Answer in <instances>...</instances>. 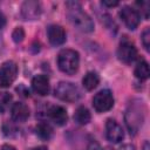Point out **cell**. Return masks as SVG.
<instances>
[{
    "mask_svg": "<svg viewBox=\"0 0 150 150\" xmlns=\"http://www.w3.org/2000/svg\"><path fill=\"white\" fill-rule=\"evenodd\" d=\"M67 6V15L69 18V21L71 22V25L83 32V33H89L94 29V22L93 20L90 19V16L84 13L82 11V7L79 2H75V1H69L66 4Z\"/></svg>",
    "mask_w": 150,
    "mask_h": 150,
    "instance_id": "1",
    "label": "cell"
},
{
    "mask_svg": "<svg viewBox=\"0 0 150 150\" xmlns=\"http://www.w3.org/2000/svg\"><path fill=\"white\" fill-rule=\"evenodd\" d=\"M143 104L142 101L139 100H134L125 112V124L130 131V134L135 135L138 129L141 128L142 123H143V118H144V114H143Z\"/></svg>",
    "mask_w": 150,
    "mask_h": 150,
    "instance_id": "2",
    "label": "cell"
},
{
    "mask_svg": "<svg viewBox=\"0 0 150 150\" xmlns=\"http://www.w3.org/2000/svg\"><path fill=\"white\" fill-rule=\"evenodd\" d=\"M80 63L79 53L73 49H63L59 53L57 56V66L61 71L73 75L77 71Z\"/></svg>",
    "mask_w": 150,
    "mask_h": 150,
    "instance_id": "3",
    "label": "cell"
},
{
    "mask_svg": "<svg viewBox=\"0 0 150 150\" xmlns=\"http://www.w3.org/2000/svg\"><path fill=\"white\" fill-rule=\"evenodd\" d=\"M55 96L66 102H75L81 97L79 88L70 82H60L55 88Z\"/></svg>",
    "mask_w": 150,
    "mask_h": 150,
    "instance_id": "4",
    "label": "cell"
},
{
    "mask_svg": "<svg viewBox=\"0 0 150 150\" xmlns=\"http://www.w3.org/2000/svg\"><path fill=\"white\" fill-rule=\"evenodd\" d=\"M114 105V97L110 90L104 89L98 91L93 98V107L98 112H104L111 109Z\"/></svg>",
    "mask_w": 150,
    "mask_h": 150,
    "instance_id": "5",
    "label": "cell"
},
{
    "mask_svg": "<svg viewBox=\"0 0 150 150\" xmlns=\"http://www.w3.org/2000/svg\"><path fill=\"white\" fill-rule=\"evenodd\" d=\"M18 75L16 63L13 61H6L0 66V87H9Z\"/></svg>",
    "mask_w": 150,
    "mask_h": 150,
    "instance_id": "6",
    "label": "cell"
},
{
    "mask_svg": "<svg viewBox=\"0 0 150 150\" xmlns=\"http://www.w3.org/2000/svg\"><path fill=\"white\" fill-rule=\"evenodd\" d=\"M117 56L122 62L129 64V63H131V62H134L136 60L137 49H136V47L134 46L132 42H130L128 39L124 38L121 41L120 47L117 49Z\"/></svg>",
    "mask_w": 150,
    "mask_h": 150,
    "instance_id": "7",
    "label": "cell"
},
{
    "mask_svg": "<svg viewBox=\"0 0 150 150\" xmlns=\"http://www.w3.org/2000/svg\"><path fill=\"white\" fill-rule=\"evenodd\" d=\"M120 16L124 25L129 29H135L139 23V14L136 9H134L130 6H124L120 11Z\"/></svg>",
    "mask_w": 150,
    "mask_h": 150,
    "instance_id": "8",
    "label": "cell"
},
{
    "mask_svg": "<svg viewBox=\"0 0 150 150\" xmlns=\"http://www.w3.org/2000/svg\"><path fill=\"white\" fill-rule=\"evenodd\" d=\"M105 135H107V138L112 143H118L124 137L122 127L115 120H111V118H109L105 123Z\"/></svg>",
    "mask_w": 150,
    "mask_h": 150,
    "instance_id": "9",
    "label": "cell"
},
{
    "mask_svg": "<svg viewBox=\"0 0 150 150\" xmlns=\"http://www.w3.org/2000/svg\"><path fill=\"white\" fill-rule=\"evenodd\" d=\"M21 14L25 20L38 19L41 14V5L38 1H25L21 7Z\"/></svg>",
    "mask_w": 150,
    "mask_h": 150,
    "instance_id": "10",
    "label": "cell"
},
{
    "mask_svg": "<svg viewBox=\"0 0 150 150\" xmlns=\"http://www.w3.org/2000/svg\"><path fill=\"white\" fill-rule=\"evenodd\" d=\"M48 40L53 46H60L66 41V32L59 25H52L47 29Z\"/></svg>",
    "mask_w": 150,
    "mask_h": 150,
    "instance_id": "11",
    "label": "cell"
},
{
    "mask_svg": "<svg viewBox=\"0 0 150 150\" xmlns=\"http://www.w3.org/2000/svg\"><path fill=\"white\" fill-rule=\"evenodd\" d=\"M48 117L57 125H63L66 124L67 120H68V115L67 111L61 105H52L48 109Z\"/></svg>",
    "mask_w": 150,
    "mask_h": 150,
    "instance_id": "12",
    "label": "cell"
},
{
    "mask_svg": "<svg viewBox=\"0 0 150 150\" xmlns=\"http://www.w3.org/2000/svg\"><path fill=\"white\" fill-rule=\"evenodd\" d=\"M11 116L12 120L15 122H25L29 117V109L25 103L16 102L12 105Z\"/></svg>",
    "mask_w": 150,
    "mask_h": 150,
    "instance_id": "13",
    "label": "cell"
},
{
    "mask_svg": "<svg viewBox=\"0 0 150 150\" xmlns=\"http://www.w3.org/2000/svg\"><path fill=\"white\" fill-rule=\"evenodd\" d=\"M33 90L41 96H45L49 93V80L46 75H36L32 81Z\"/></svg>",
    "mask_w": 150,
    "mask_h": 150,
    "instance_id": "14",
    "label": "cell"
},
{
    "mask_svg": "<svg viewBox=\"0 0 150 150\" xmlns=\"http://www.w3.org/2000/svg\"><path fill=\"white\" fill-rule=\"evenodd\" d=\"M100 82V77L94 71H89L84 75L83 80H82V83H83V87L87 89V90H93L97 87Z\"/></svg>",
    "mask_w": 150,
    "mask_h": 150,
    "instance_id": "15",
    "label": "cell"
},
{
    "mask_svg": "<svg viewBox=\"0 0 150 150\" xmlns=\"http://www.w3.org/2000/svg\"><path fill=\"white\" fill-rule=\"evenodd\" d=\"M74 120L77 124H81V125H84L87 123L90 122V112L87 108L84 107H79L74 114Z\"/></svg>",
    "mask_w": 150,
    "mask_h": 150,
    "instance_id": "16",
    "label": "cell"
},
{
    "mask_svg": "<svg viewBox=\"0 0 150 150\" xmlns=\"http://www.w3.org/2000/svg\"><path fill=\"white\" fill-rule=\"evenodd\" d=\"M35 131H36V135L41 138V139H49L52 136H53V129L52 127L48 124V123H45V122H41L36 125L35 128Z\"/></svg>",
    "mask_w": 150,
    "mask_h": 150,
    "instance_id": "17",
    "label": "cell"
},
{
    "mask_svg": "<svg viewBox=\"0 0 150 150\" xmlns=\"http://www.w3.org/2000/svg\"><path fill=\"white\" fill-rule=\"evenodd\" d=\"M135 75L139 80H146L149 77V66L146 61H139L135 68Z\"/></svg>",
    "mask_w": 150,
    "mask_h": 150,
    "instance_id": "18",
    "label": "cell"
},
{
    "mask_svg": "<svg viewBox=\"0 0 150 150\" xmlns=\"http://www.w3.org/2000/svg\"><path fill=\"white\" fill-rule=\"evenodd\" d=\"M12 101V95L6 91H0V112L5 111Z\"/></svg>",
    "mask_w": 150,
    "mask_h": 150,
    "instance_id": "19",
    "label": "cell"
},
{
    "mask_svg": "<svg viewBox=\"0 0 150 150\" xmlns=\"http://www.w3.org/2000/svg\"><path fill=\"white\" fill-rule=\"evenodd\" d=\"M142 43L146 50L150 49V29H149V27H146L142 33Z\"/></svg>",
    "mask_w": 150,
    "mask_h": 150,
    "instance_id": "20",
    "label": "cell"
},
{
    "mask_svg": "<svg viewBox=\"0 0 150 150\" xmlns=\"http://www.w3.org/2000/svg\"><path fill=\"white\" fill-rule=\"evenodd\" d=\"M12 38H13L14 42H16V43L21 42V41L23 40V38H25V32H23V29H22L21 27H18V28H15V29L13 30Z\"/></svg>",
    "mask_w": 150,
    "mask_h": 150,
    "instance_id": "21",
    "label": "cell"
},
{
    "mask_svg": "<svg viewBox=\"0 0 150 150\" xmlns=\"http://www.w3.org/2000/svg\"><path fill=\"white\" fill-rule=\"evenodd\" d=\"M13 130H14L13 125H11V124H8V123H6V124L4 125V132H5L6 136H13V132H15V131H13Z\"/></svg>",
    "mask_w": 150,
    "mask_h": 150,
    "instance_id": "22",
    "label": "cell"
},
{
    "mask_svg": "<svg viewBox=\"0 0 150 150\" xmlns=\"http://www.w3.org/2000/svg\"><path fill=\"white\" fill-rule=\"evenodd\" d=\"M87 150H103V149L101 148V145L97 142H90L88 148H87Z\"/></svg>",
    "mask_w": 150,
    "mask_h": 150,
    "instance_id": "23",
    "label": "cell"
},
{
    "mask_svg": "<svg viewBox=\"0 0 150 150\" xmlns=\"http://www.w3.org/2000/svg\"><path fill=\"white\" fill-rule=\"evenodd\" d=\"M102 5H104V6H108V7H114V6H117L118 5V1H108V0H104V1H102Z\"/></svg>",
    "mask_w": 150,
    "mask_h": 150,
    "instance_id": "24",
    "label": "cell"
},
{
    "mask_svg": "<svg viewBox=\"0 0 150 150\" xmlns=\"http://www.w3.org/2000/svg\"><path fill=\"white\" fill-rule=\"evenodd\" d=\"M118 150H135V146L131 145V144H124V145H122Z\"/></svg>",
    "mask_w": 150,
    "mask_h": 150,
    "instance_id": "25",
    "label": "cell"
},
{
    "mask_svg": "<svg viewBox=\"0 0 150 150\" xmlns=\"http://www.w3.org/2000/svg\"><path fill=\"white\" fill-rule=\"evenodd\" d=\"M5 23H6V19H5L4 14L0 12V28H2L5 26Z\"/></svg>",
    "mask_w": 150,
    "mask_h": 150,
    "instance_id": "26",
    "label": "cell"
},
{
    "mask_svg": "<svg viewBox=\"0 0 150 150\" xmlns=\"http://www.w3.org/2000/svg\"><path fill=\"white\" fill-rule=\"evenodd\" d=\"M1 150H15V148L13 145H9V144H4L1 146Z\"/></svg>",
    "mask_w": 150,
    "mask_h": 150,
    "instance_id": "27",
    "label": "cell"
},
{
    "mask_svg": "<svg viewBox=\"0 0 150 150\" xmlns=\"http://www.w3.org/2000/svg\"><path fill=\"white\" fill-rule=\"evenodd\" d=\"M30 150H48L46 146H36V148H33Z\"/></svg>",
    "mask_w": 150,
    "mask_h": 150,
    "instance_id": "28",
    "label": "cell"
},
{
    "mask_svg": "<svg viewBox=\"0 0 150 150\" xmlns=\"http://www.w3.org/2000/svg\"><path fill=\"white\" fill-rule=\"evenodd\" d=\"M18 89H20V90H21V89H23V86H20V88H18ZM28 95H29V94H28V91H27V90H25V91H23V96H25V97H28Z\"/></svg>",
    "mask_w": 150,
    "mask_h": 150,
    "instance_id": "29",
    "label": "cell"
},
{
    "mask_svg": "<svg viewBox=\"0 0 150 150\" xmlns=\"http://www.w3.org/2000/svg\"><path fill=\"white\" fill-rule=\"evenodd\" d=\"M143 150H149V143H148V142H145V143H144V146H143Z\"/></svg>",
    "mask_w": 150,
    "mask_h": 150,
    "instance_id": "30",
    "label": "cell"
}]
</instances>
